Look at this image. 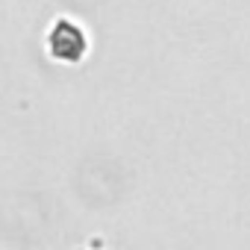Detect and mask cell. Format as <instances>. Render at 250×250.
<instances>
[{
    "label": "cell",
    "instance_id": "6da1fadb",
    "mask_svg": "<svg viewBox=\"0 0 250 250\" xmlns=\"http://www.w3.org/2000/svg\"><path fill=\"white\" fill-rule=\"evenodd\" d=\"M83 50H85V39H83V33H80L74 24L62 21V24L53 27V33H50V53H53V56L74 62Z\"/></svg>",
    "mask_w": 250,
    "mask_h": 250
}]
</instances>
